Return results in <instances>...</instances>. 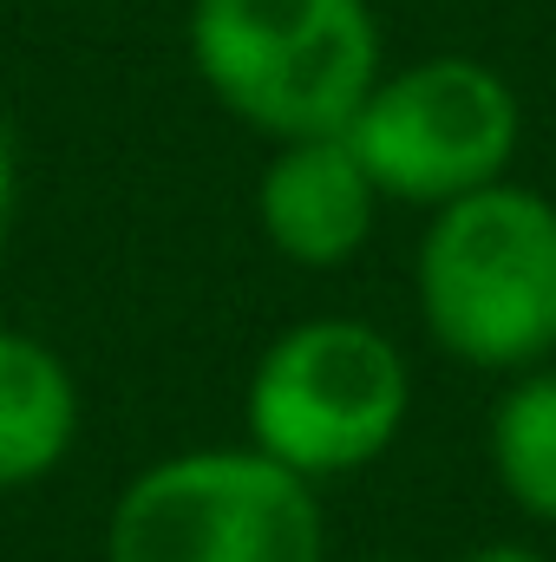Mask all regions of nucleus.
<instances>
[{
	"label": "nucleus",
	"instance_id": "obj_4",
	"mask_svg": "<svg viewBox=\"0 0 556 562\" xmlns=\"http://www.w3.org/2000/svg\"><path fill=\"white\" fill-rule=\"evenodd\" d=\"M413 406L407 353L367 321H301L249 373V445L294 477H347L374 464Z\"/></svg>",
	"mask_w": 556,
	"mask_h": 562
},
{
	"label": "nucleus",
	"instance_id": "obj_8",
	"mask_svg": "<svg viewBox=\"0 0 556 562\" xmlns=\"http://www.w3.org/2000/svg\"><path fill=\"white\" fill-rule=\"evenodd\" d=\"M491 464L518 510L556 524V367H531L491 419Z\"/></svg>",
	"mask_w": 556,
	"mask_h": 562
},
{
	"label": "nucleus",
	"instance_id": "obj_3",
	"mask_svg": "<svg viewBox=\"0 0 556 562\" xmlns=\"http://www.w3.org/2000/svg\"><path fill=\"white\" fill-rule=\"evenodd\" d=\"M314 484L269 451H177L138 471L105 524V562H321Z\"/></svg>",
	"mask_w": 556,
	"mask_h": 562
},
{
	"label": "nucleus",
	"instance_id": "obj_6",
	"mask_svg": "<svg viewBox=\"0 0 556 562\" xmlns=\"http://www.w3.org/2000/svg\"><path fill=\"white\" fill-rule=\"evenodd\" d=\"M380 190L341 132L276 144L256 183V223L294 269H341L367 249Z\"/></svg>",
	"mask_w": 556,
	"mask_h": 562
},
{
	"label": "nucleus",
	"instance_id": "obj_1",
	"mask_svg": "<svg viewBox=\"0 0 556 562\" xmlns=\"http://www.w3.org/2000/svg\"><path fill=\"white\" fill-rule=\"evenodd\" d=\"M184 46L210 99L276 144L347 132L387 72L367 0H190Z\"/></svg>",
	"mask_w": 556,
	"mask_h": 562
},
{
	"label": "nucleus",
	"instance_id": "obj_9",
	"mask_svg": "<svg viewBox=\"0 0 556 562\" xmlns=\"http://www.w3.org/2000/svg\"><path fill=\"white\" fill-rule=\"evenodd\" d=\"M13 210H20V150H13V132L0 125V249L13 236Z\"/></svg>",
	"mask_w": 556,
	"mask_h": 562
},
{
	"label": "nucleus",
	"instance_id": "obj_5",
	"mask_svg": "<svg viewBox=\"0 0 556 562\" xmlns=\"http://www.w3.org/2000/svg\"><path fill=\"white\" fill-rule=\"evenodd\" d=\"M341 138L393 203H458L498 183L524 144V105L511 79L471 53H438L380 72Z\"/></svg>",
	"mask_w": 556,
	"mask_h": 562
},
{
	"label": "nucleus",
	"instance_id": "obj_7",
	"mask_svg": "<svg viewBox=\"0 0 556 562\" xmlns=\"http://www.w3.org/2000/svg\"><path fill=\"white\" fill-rule=\"evenodd\" d=\"M79 431V393L66 360L33 340L0 327V491L40 484L66 464Z\"/></svg>",
	"mask_w": 556,
	"mask_h": 562
},
{
	"label": "nucleus",
	"instance_id": "obj_10",
	"mask_svg": "<svg viewBox=\"0 0 556 562\" xmlns=\"http://www.w3.org/2000/svg\"><path fill=\"white\" fill-rule=\"evenodd\" d=\"M465 562H544L537 550H524V543H491V550H471Z\"/></svg>",
	"mask_w": 556,
	"mask_h": 562
},
{
	"label": "nucleus",
	"instance_id": "obj_2",
	"mask_svg": "<svg viewBox=\"0 0 556 562\" xmlns=\"http://www.w3.org/2000/svg\"><path fill=\"white\" fill-rule=\"evenodd\" d=\"M413 281L452 360L485 373L544 367L556 353V203L511 177L438 203Z\"/></svg>",
	"mask_w": 556,
	"mask_h": 562
}]
</instances>
